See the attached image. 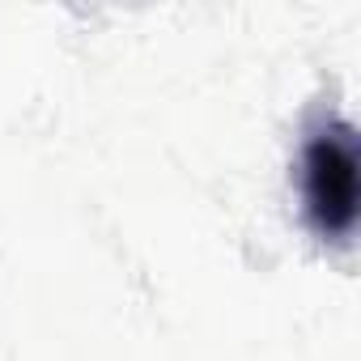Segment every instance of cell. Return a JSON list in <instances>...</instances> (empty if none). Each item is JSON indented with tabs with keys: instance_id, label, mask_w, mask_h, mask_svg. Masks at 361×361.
I'll return each mask as SVG.
<instances>
[{
	"instance_id": "1",
	"label": "cell",
	"mask_w": 361,
	"mask_h": 361,
	"mask_svg": "<svg viewBox=\"0 0 361 361\" xmlns=\"http://www.w3.org/2000/svg\"><path fill=\"white\" fill-rule=\"evenodd\" d=\"M302 209L310 230L327 238H348L357 226V128L331 119L302 149Z\"/></svg>"
}]
</instances>
